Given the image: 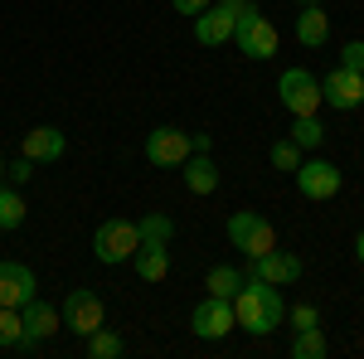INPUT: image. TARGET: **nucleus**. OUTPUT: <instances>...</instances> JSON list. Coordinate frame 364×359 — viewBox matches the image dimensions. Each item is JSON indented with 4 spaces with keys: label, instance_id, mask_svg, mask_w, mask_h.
I'll use <instances>...</instances> for the list:
<instances>
[{
    "label": "nucleus",
    "instance_id": "f257e3e1",
    "mask_svg": "<svg viewBox=\"0 0 364 359\" xmlns=\"http://www.w3.org/2000/svg\"><path fill=\"white\" fill-rule=\"evenodd\" d=\"M233 321L248 335H272L287 321V301H282V291L272 282L243 272V286L233 291Z\"/></svg>",
    "mask_w": 364,
    "mask_h": 359
},
{
    "label": "nucleus",
    "instance_id": "f03ea898",
    "mask_svg": "<svg viewBox=\"0 0 364 359\" xmlns=\"http://www.w3.org/2000/svg\"><path fill=\"white\" fill-rule=\"evenodd\" d=\"M136 248H141V233H136L132 219H107V223H97V233H92V257L107 262V267L132 262Z\"/></svg>",
    "mask_w": 364,
    "mask_h": 359
},
{
    "label": "nucleus",
    "instance_id": "7ed1b4c3",
    "mask_svg": "<svg viewBox=\"0 0 364 359\" xmlns=\"http://www.w3.org/2000/svg\"><path fill=\"white\" fill-rule=\"evenodd\" d=\"M277 97L291 117H316V107H321V78H311V68H287L277 78Z\"/></svg>",
    "mask_w": 364,
    "mask_h": 359
},
{
    "label": "nucleus",
    "instance_id": "20e7f679",
    "mask_svg": "<svg viewBox=\"0 0 364 359\" xmlns=\"http://www.w3.org/2000/svg\"><path fill=\"white\" fill-rule=\"evenodd\" d=\"M233 44H238L243 58H272L282 39H277V25H272L262 10H252V15H243V20L233 25Z\"/></svg>",
    "mask_w": 364,
    "mask_h": 359
},
{
    "label": "nucleus",
    "instance_id": "39448f33",
    "mask_svg": "<svg viewBox=\"0 0 364 359\" xmlns=\"http://www.w3.org/2000/svg\"><path fill=\"white\" fill-rule=\"evenodd\" d=\"M97 326H107V311H102V296L97 291H87V286H73L68 296H63V331L73 335H92Z\"/></svg>",
    "mask_w": 364,
    "mask_h": 359
},
{
    "label": "nucleus",
    "instance_id": "423d86ee",
    "mask_svg": "<svg viewBox=\"0 0 364 359\" xmlns=\"http://www.w3.org/2000/svg\"><path fill=\"white\" fill-rule=\"evenodd\" d=\"M228 238H233V248H243L248 257H262V252L277 248L272 223L262 219V214H252V209H238V214L228 219Z\"/></svg>",
    "mask_w": 364,
    "mask_h": 359
},
{
    "label": "nucleus",
    "instance_id": "0eeeda50",
    "mask_svg": "<svg viewBox=\"0 0 364 359\" xmlns=\"http://www.w3.org/2000/svg\"><path fill=\"white\" fill-rule=\"evenodd\" d=\"M190 156H195V141H190V132H180V127H156L146 136V161L151 166H185Z\"/></svg>",
    "mask_w": 364,
    "mask_h": 359
},
{
    "label": "nucleus",
    "instance_id": "6e6552de",
    "mask_svg": "<svg viewBox=\"0 0 364 359\" xmlns=\"http://www.w3.org/2000/svg\"><path fill=\"white\" fill-rule=\"evenodd\" d=\"M296 175V190L306 194V199H336L340 194V166H331V161H321V156H301V166L291 170Z\"/></svg>",
    "mask_w": 364,
    "mask_h": 359
},
{
    "label": "nucleus",
    "instance_id": "1a4fd4ad",
    "mask_svg": "<svg viewBox=\"0 0 364 359\" xmlns=\"http://www.w3.org/2000/svg\"><path fill=\"white\" fill-rule=\"evenodd\" d=\"M233 326H238V321H233V301H224V296H204V301L195 306V316H190V331H195L199 340H224Z\"/></svg>",
    "mask_w": 364,
    "mask_h": 359
},
{
    "label": "nucleus",
    "instance_id": "9d476101",
    "mask_svg": "<svg viewBox=\"0 0 364 359\" xmlns=\"http://www.w3.org/2000/svg\"><path fill=\"white\" fill-rule=\"evenodd\" d=\"M321 102H331L336 112H355L364 102V73L336 68L331 78H321Z\"/></svg>",
    "mask_w": 364,
    "mask_h": 359
},
{
    "label": "nucleus",
    "instance_id": "9b49d317",
    "mask_svg": "<svg viewBox=\"0 0 364 359\" xmlns=\"http://www.w3.org/2000/svg\"><path fill=\"white\" fill-rule=\"evenodd\" d=\"M248 277H262V282H272V286H291L296 277H301V257L296 252H262V257H248Z\"/></svg>",
    "mask_w": 364,
    "mask_h": 359
},
{
    "label": "nucleus",
    "instance_id": "f8f14e48",
    "mask_svg": "<svg viewBox=\"0 0 364 359\" xmlns=\"http://www.w3.org/2000/svg\"><path fill=\"white\" fill-rule=\"evenodd\" d=\"M233 25H238V15L219 0V5H209V10H199V15H195V39L204 44V49H219V44L233 39Z\"/></svg>",
    "mask_w": 364,
    "mask_h": 359
},
{
    "label": "nucleus",
    "instance_id": "ddd939ff",
    "mask_svg": "<svg viewBox=\"0 0 364 359\" xmlns=\"http://www.w3.org/2000/svg\"><path fill=\"white\" fill-rule=\"evenodd\" d=\"M29 296H39V282L25 262H0V306H25Z\"/></svg>",
    "mask_w": 364,
    "mask_h": 359
},
{
    "label": "nucleus",
    "instance_id": "4468645a",
    "mask_svg": "<svg viewBox=\"0 0 364 359\" xmlns=\"http://www.w3.org/2000/svg\"><path fill=\"white\" fill-rule=\"evenodd\" d=\"M20 316H25V335L29 340H49V335H58L63 331V311H54L49 301H39V296H29L25 306H20Z\"/></svg>",
    "mask_w": 364,
    "mask_h": 359
},
{
    "label": "nucleus",
    "instance_id": "2eb2a0df",
    "mask_svg": "<svg viewBox=\"0 0 364 359\" xmlns=\"http://www.w3.org/2000/svg\"><path fill=\"white\" fill-rule=\"evenodd\" d=\"M63 132L58 127H34V132H25V146H20V156H29L34 166H49V161H63Z\"/></svg>",
    "mask_w": 364,
    "mask_h": 359
},
{
    "label": "nucleus",
    "instance_id": "dca6fc26",
    "mask_svg": "<svg viewBox=\"0 0 364 359\" xmlns=\"http://www.w3.org/2000/svg\"><path fill=\"white\" fill-rule=\"evenodd\" d=\"M0 350H5V355H34V350H39V340L25 335L20 306H0Z\"/></svg>",
    "mask_w": 364,
    "mask_h": 359
},
{
    "label": "nucleus",
    "instance_id": "f3484780",
    "mask_svg": "<svg viewBox=\"0 0 364 359\" xmlns=\"http://www.w3.org/2000/svg\"><path fill=\"white\" fill-rule=\"evenodd\" d=\"M132 267H136V277L146 282V286L166 282V272H170V252H166V243H141L136 257H132Z\"/></svg>",
    "mask_w": 364,
    "mask_h": 359
},
{
    "label": "nucleus",
    "instance_id": "a211bd4d",
    "mask_svg": "<svg viewBox=\"0 0 364 359\" xmlns=\"http://www.w3.org/2000/svg\"><path fill=\"white\" fill-rule=\"evenodd\" d=\"M185 190L190 194H214L219 190V166L209 161V151H195L185 161Z\"/></svg>",
    "mask_w": 364,
    "mask_h": 359
},
{
    "label": "nucleus",
    "instance_id": "6ab92c4d",
    "mask_svg": "<svg viewBox=\"0 0 364 359\" xmlns=\"http://www.w3.org/2000/svg\"><path fill=\"white\" fill-rule=\"evenodd\" d=\"M296 39H301V49H321V44L331 39V20H326L321 5H301V15H296Z\"/></svg>",
    "mask_w": 364,
    "mask_h": 359
},
{
    "label": "nucleus",
    "instance_id": "aec40b11",
    "mask_svg": "<svg viewBox=\"0 0 364 359\" xmlns=\"http://www.w3.org/2000/svg\"><path fill=\"white\" fill-rule=\"evenodd\" d=\"M25 214H29V209H25V194L0 180V228H5V233H15V228L25 223Z\"/></svg>",
    "mask_w": 364,
    "mask_h": 359
},
{
    "label": "nucleus",
    "instance_id": "412c9836",
    "mask_svg": "<svg viewBox=\"0 0 364 359\" xmlns=\"http://www.w3.org/2000/svg\"><path fill=\"white\" fill-rule=\"evenodd\" d=\"M204 286H209V296H224V301H233V291L243 286V272H238V267H228V262H219V267H209Z\"/></svg>",
    "mask_w": 364,
    "mask_h": 359
},
{
    "label": "nucleus",
    "instance_id": "4be33fe9",
    "mask_svg": "<svg viewBox=\"0 0 364 359\" xmlns=\"http://www.w3.org/2000/svg\"><path fill=\"white\" fill-rule=\"evenodd\" d=\"M122 350H127V340L117 331H107V326H97V331L87 335V359H117Z\"/></svg>",
    "mask_w": 364,
    "mask_h": 359
},
{
    "label": "nucleus",
    "instance_id": "5701e85b",
    "mask_svg": "<svg viewBox=\"0 0 364 359\" xmlns=\"http://www.w3.org/2000/svg\"><path fill=\"white\" fill-rule=\"evenodd\" d=\"M291 355H296V359H326V355H331V345H326L321 326H311V331H296V340H291Z\"/></svg>",
    "mask_w": 364,
    "mask_h": 359
},
{
    "label": "nucleus",
    "instance_id": "b1692460",
    "mask_svg": "<svg viewBox=\"0 0 364 359\" xmlns=\"http://www.w3.org/2000/svg\"><path fill=\"white\" fill-rule=\"evenodd\" d=\"M136 233H141V243H170V233H175V223L166 219V214H146V219H136Z\"/></svg>",
    "mask_w": 364,
    "mask_h": 359
},
{
    "label": "nucleus",
    "instance_id": "393cba45",
    "mask_svg": "<svg viewBox=\"0 0 364 359\" xmlns=\"http://www.w3.org/2000/svg\"><path fill=\"white\" fill-rule=\"evenodd\" d=\"M291 141H296L301 151H316V146L326 141V127H321L316 117H296V122H291Z\"/></svg>",
    "mask_w": 364,
    "mask_h": 359
},
{
    "label": "nucleus",
    "instance_id": "a878e982",
    "mask_svg": "<svg viewBox=\"0 0 364 359\" xmlns=\"http://www.w3.org/2000/svg\"><path fill=\"white\" fill-rule=\"evenodd\" d=\"M272 166L277 170H296L301 166V146L287 136V141H272Z\"/></svg>",
    "mask_w": 364,
    "mask_h": 359
},
{
    "label": "nucleus",
    "instance_id": "bb28decb",
    "mask_svg": "<svg viewBox=\"0 0 364 359\" xmlns=\"http://www.w3.org/2000/svg\"><path fill=\"white\" fill-rule=\"evenodd\" d=\"M340 68H350V73H364V39H350V44L340 49Z\"/></svg>",
    "mask_w": 364,
    "mask_h": 359
},
{
    "label": "nucleus",
    "instance_id": "cd10ccee",
    "mask_svg": "<svg viewBox=\"0 0 364 359\" xmlns=\"http://www.w3.org/2000/svg\"><path fill=\"white\" fill-rule=\"evenodd\" d=\"M287 316H291V326H296V331H311V326H321V311H316V306H291Z\"/></svg>",
    "mask_w": 364,
    "mask_h": 359
},
{
    "label": "nucleus",
    "instance_id": "c85d7f7f",
    "mask_svg": "<svg viewBox=\"0 0 364 359\" xmlns=\"http://www.w3.org/2000/svg\"><path fill=\"white\" fill-rule=\"evenodd\" d=\"M5 175H10V185H25V180H34V161L20 156V161H10V166H5Z\"/></svg>",
    "mask_w": 364,
    "mask_h": 359
},
{
    "label": "nucleus",
    "instance_id": "c756f323",
    "mask_svg": "<svg viewBox=\"0 0 364 359\" xmlns=\"http://www.w3.org/2000/svg\"><path fill=\"white\" fill-rule=\"evenodd\" d=\"M170 5H175L180 15H199V10H209L214 0H170Z\"/></svg>",
    "mask_w": 364,
    "mask_h": 359
},
{
    "label": "nucleus",
    "instance_id": "7c9ffc66",
    "mask_svg": "<svg viewBox=\"0 0 364 359\" xmlns=\"http://www.w3.org/2000/svg\"><path fill=\"white\" fill-rule=\"evenodd\" d=\"M355 257H360V267H364V228H360V238H355Z\"/></svg>",
    "mask_w": 364,
    "mask_h": 359
},
{
    "label": "nucleus",
    "instance_id": "2f4dec72",
    "mask_svg": "<svg viewBox=\"0 0 364 359\" xmlns=\"http://www.w3.org/2000/svg\"><path fill=\"white\" fill-rule=\"evenodd\" d=\"M301 5H321V0H301Z\"/></svg>",
    "mask_w": 364,
    "mask_h": 359
},
{
    "label": "nucleus",
    "instance_id": "473e14b6",
    "mask_svg": "<svg viewBox=\"0 0 364 359\" xmlns=\"http://www.w3.org/2000/svg\"><path fill=\"white\" fill-rule=\"evenodd\" d=\"M0 180H5V161H0Z\"/></svg>",
    "mask_w": 364,
    "mask_h": 359
}]
</instances>
